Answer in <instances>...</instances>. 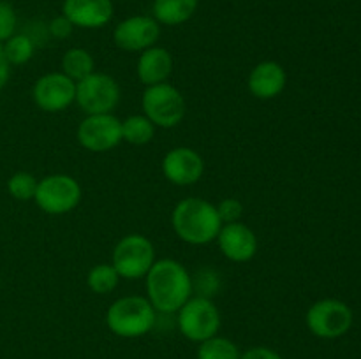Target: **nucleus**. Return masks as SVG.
Here are the masks:
<instances>
[{
  "label": "nucleus",
  "mask_w": 361,
  "mask_h": 359,
  "mask_svg": "<svg viewBox=\"0 0 361 359\" xmlns=\"http://www.w3.org/2000/svg\"><path fill=\"white\" fill-rule=\"evenodd\" d=\"M147 299L155 312L176 313L192 296V277L175 259H159L145 277Z\"/></svg>",
  "instance_id": "f257e3e1"
},
{
  "label": "nucleus",
  "mask_w": 361,
  "mask_h": 359,
  "mask_svg": "<svg viewBox=\"0 0 361 359\" xmlns=\"http://www.w3.org/2000/svg\"><path fill=\"white\" fill-rule=\"evenodd\" d=\"M171 225L183 243L207 245L217 239L222 220L214 203L201 197H185L173 208Z\"/></svg>",
  "instance_id": "f03ea898"
},
{
  "label": "nucleus",
  "mask_w": 361,
  "mask_h": 359,
  "mask_svg": "<svg viewBox=\"0 0 361 359\" xmlns=\"http://www.w3.org/2000/svg\"><path fill=\"white\" fill-rule=\"evenodd\" d=\"M155 308L143 296H123L106 312V326L120 338H140L155 324Z\"/></svg>",
  "instance_id": "7ed1b4c3"
},
{
  "label": "nucleus",
  "mask_w": 361,
  "mask_h": 359,
  "mask_svg": "<svg viewBox=\"0 0 361 359\" xmlns=\"http://www.w3.org/2000/svg\"><path fill=\"white\" fill-rule=\"evenodd\" d=\"M141 108H143V115L155 127H162V129H173L180 125L187 113L182 92L169 84L168 81L147 87L141 97Z\"/></svg>",
  "instance_id": "20e7f679"
},
{
  "label": "nucleus",
  "mask_w": 361,
  "mask_h": 359,
  "mask_svg": "<svg viewBox=\"0 0 361 359\" xmlns=\"http://www.w3.org/2000/svg\"><path fill=\"white\" fill-rule=\"evenodd\" d=\"M178 329L187 340L201 341L215 336L221 329V312L210 298L203 296H190L185 305L178 310Z\"/></svg>",
  "instance_id": "39448f33"
},
{
  "label": "nucleus",
  "mask_w": 361,
  "mask_h": 359,
  "mask_svg": "<svg viewBox=\"0 0 361 359\" xmlns=\"http://www.w3.org/2000/svg\"><path fill=\"white\" fill-rule=\"evenodd\" d=\"M83 190L80 182L69 175H49L39 180L34 201L48 215H66L76 210Z\"/></svg>",
  "instance_id": "423d86ee"
},
{
  "label": "nucleus",
  "mask_w": 361,
  "mask_h": 359,
  "mask_svg": "<svg viewBox=\"0 0 361 359\" xmlns=\"http://www.w3.org/2000/svg\"><path fill=\"white\" fill-rule=\"evenodd\" d=\"M155 246L147 236L127 234L113 248L111 264L120 278L137 280L145 278L155 263Z\"/></svg>",
  "instance_id": "0eeeda50"
},
{
  "label": "nucleus",
  "mask_w": 361,
  "mask_h": 359,
  "mask_svg": "<svg viewBox=\"0 0 361 359\" xmlns=\"http://www.w3.org/2000/svg\"><path fill=\"white\" fill-rule=\"evenodd\" d=\"M122 90L118 81L106 73L94 70L76 83V104L85 115L111 113L118 106Z\"/></svg>",
  "instance_id": "6e6552de"
},
{
  "label": "nucleus",
  "mask_w": 361,
  "mask_h": 359,
  "mask_svg": "<svg viewBox=\"0 0 361 359\" xmlns=\"http://www.w3.org/2000/svg\"><path fill=\"white\" fill-rule=\"evenodd\" d=\"M305 322L314 336L335 340L351 329L353 310L341 299H319L307 310Z\"/></svg>",
  "instance_id": "1a4fd4ad"
},
{
  "label": "nucleus",
  "mask_w": 361,
  "mask_h": 359,
  "mask_svg": "<svg viewBox=\"0 0 361 359\" xmlns=\"http://www.w3.org/2000/svg\"><path fill=\"white\" fill-rule=\"evenodd\" d=\"M76 137L85 150L104 153L122 143V120L113 113L87 115L78 125Z\"/></svg>",
  "instance_id": "9d476101"
},
{
  "label": "nucleus",
  "mask_w": 361,
  "mask_h": 359,
  "mask_svg": "<svg viewBox=\"0 0 361 359\" xmlns=\"http://www.w3.org/2000/svg\"><path fill=\"white\" fill-rule=\"evenodd\" d=\"M34 104L44 113H62L76 101V81L63 73H48L32 87Z\"/></svg>",
  "instance_id": "9b49d317"
},
{
  "label": "nucleus",
  "mask_w": 361,
  "mask_h": 359,
  "mask_svg": "<svg viewBox=\"0 0 361 359\" xmlns=\"http://www.w3.org/2000/svg\"><path fill=\"white\" fill-rule=\"evenodd\" d=\"M161 37V25L154 16L136 14L120 21L113 30V41L116 48L130 53H141L157 44Z\"/></svg>",
  "instance_id": "f8f14e48"
},
{
  "label": "nucleus",
  "mask_w": 361,
  "mask_h": 359,
  "mask_svg": "<svg viewBox=\"0 0 361 359\" xmlns=\"http://www.w3.org/2000/svg\"><path fill=\"white\" fill-rule=\"evenodd\" d=\"M164 178L176 187H190L204 175V160L194 148L176 146L164 155L161 162Z\"/></svg>",
  "instance_id": "ddd939ff"
},
{
  "label": "nucleus",
  "mask_w": 361,
  "mask_h": 359,
  "mask_svg": "<svg viewBox=\"0 0 361 359\" xmlns=\"http://www.w3.org/2000/svg\"><path fill=\"white\" fill-rule=\"evenodd\" d=\"M217 245L222 256L231 263H249L257 253V236L252 229L243 222L222 224L217 234Z\"/></svg>",
  "instance_id": "4468645a"
},
{
  "label": "nucleus",
  "mask_w": 361,
  "mask_h": 359,
  "mask_svg": "<svg viewBox=\"0 0 361 359\" xmlns=\"http://www.w3.org/2000/svg\"><path fill=\"white\" fill-rule=\"evenodd\" d=\"M113 0H63L62 14L78 28H102L111 21Z\"/></svg>",
  "instance_id": "2eb2a0df"
},
{
  "label": "nucleus",
  "mask_w": 361,
  "mask_h": 359,
  "mask_svg": "<svg viewBox=\"0 0 361 359\" xmlns=\"http://www.w3.org/2000/svg\"><path fill=\"white\" fill-rule=\"evenodd\" d=\"M288 83L286 69L275 60L259 62L249 74L247 88L259 101H271L284 92Z\"/></svg>",
  "instance_id": "dca6fc26"
},
{
  "label": "nucleus",
  "mask_w": 361,
  "mask_h": 359,
  "mask_svg": "<svg viewBox=\"0 0 361 359\" xmlns=\"http://www.w3.org/2000/svg\"><path fill=\"white\" fill-rule=\"evenodd\" d=\"M173 73V56L171 53L161 46H152V48L141 51L136 63L137 80L145 87H154V84L166 83Z\"/></svg>",
  "instance_id": "f3484780"
},
{
  "label": "nucleus",
  "mask_w": 361,
  "mask_h": 359,
  "mask_svg": "<svg viewBox=\"0 0 361 359\" xmlns=\"http://www.w3.org/2000/svg\"><path fill=\"white\" fill-rule=\"evenodd\" d=\"M200 0H154L152 16L159 25L178 27L196 14Z\"/></svg>",
  "instance_id": "a211bd4d"
},
{
  "label": "nucleus",
  "mask_w": 361,
  "mask_h": 359,
  "mask_svg": "<svg viewBox=\"0 0 361 359\" xmlns=\"http://www.w3.org/2000/svg\"><path fill=\"white\" fill-rule=\"evenodd\" d=\"M60 73L66 74L73 81H81L95 70V60L92 53L85 48H69L60 60Z\"/></svg>",
  "instance_id": "6ab92c4d"
},
{
  "label": "nucleus",
  "mask_w": 361,
  "mask_h": 359,
  "mask_svg": "<svg viewBox=\"0 0 361 359\" xmlns=\"http://www.w3.org/2000/svg\"><path fill=\"white\" fill-rule=\"evenodd\" d=\"M155 136V125L145 115H130L122 122V141L143 146L148 144Z\"/></svg>",
  "instance_id": "aec40b11"
},
{
  "label": "nucleus",
  "mask_w": 361,
  "mask_h": 359,
  "mask_svg": "<svg viewBox=\"0 0 361 359\" xmlns=\"http://www.w3.org/2000/svg\"><path fill=\"white\" fill-rule=\"evenodd\" d=\"M120 282L118 271L113 267V264H95L94 267H90L87 275V285L92 292L99 296L109 294L111 291H115L116 285Z\"/></svg>",
  "instance_id": "412c9836"
},
{
  "label": "nucleus",
  "mask_w": 361,
  "mask_h": 359,
  "mask_svg": "<svg viewBox=\"0 0 361 359\" xmlns=\"http://www.w3.org/2000/svg\"><path fill=\"white\" fill-rule=\"evenodd\" d=\"M240 355L242 352L235 341L219 334L201 341L197 348V359H240Z\"/></svg>",
  "instance_id": "4be33fe9"
},
{
  "label": "nucleus",
  "mask_w": 361,
  "mask_h": 359,
  "mask_svg": "<svg viewBox=\"0 0 361 359\" xmlns=\"http://www.w3.org/2000/svg\"><path fill=\"white\" fill-rule=\"evenodd\" d=\"M4 55L11 65H23L30 62L35 53V42L30 35L27 34H14L13 37L2 42Z\"/></svg>",
  "instance_id": "5701e85b"
},
{
  "label": "nucleus",
  "mask_w": 361,
  "mask_h": 359,
  "mask_svg": "<svg viewBox=\"0 0 361 359\" xmlns=\"http://www.w3.org/2000/svg\"><path fill=\"white\" fill-rule=\"evenodd\" d=\"M39 180L32 172L18 171L7 180V192L18 201H34Z\"/></svg>",
  "instance_id": "b1692460"
},
{
  "label": "nucleus",
  "mask_w": 361,
  "mask_h": 359,
  "mask_svg": "<svg viewBox=\"0 0 361 359\" xmlns=\"http://www.w3.org/2000/svg\"><path fill=\"white\" fill-rule=\"evenodd\" d=\"M219 273L212 267H204V270L197 271L196 278H192V287L197 289V296H203V298H210L214 294H217L219 285H221V280H219Z\"/></svg>",
  "instance_id": "393cba45"
},
{
  "label": "nucleus",
  "mask_w": 361,
  "mask_h": 359,
  "mask_svg": "<svg viewBox=\"0 0 361 359\" xmlns=\"http://www.w3.org/2000/svg\"><path fill=\"white\" fill-rule=\"evenodd\" d=\"M18 16L14 7L6 0H0V44L16 34Z\"/></svg>",
  "instance_id": "a878e982"
},
{
  "label": "nucleus",
  "mask_w": 361,
  "mask_h": 359,
  "mask_svg": "<svg viewBox=\"0 0 361 359\" xmlns=\"http://www.w3.org/2000/svg\"><path fill=\"white\" fill-rule=\"evenodd\" d=\"M221 217L222 224H231V222H240L243 215V204L236 197H226L221 203L215 204Z\"/></svg>",
  "instance_id": "bb28decb"
},
{
  "label": "nucleus",
  "mask_w": 361,
  "mask_h": 359,
  "mask_svg": "<svg viewBox=\"0 0 361 359\" xmlns=\"http://www.w3.org/2000/svg\"><path fill=\"white\" fill-rule=\"evenodd\" d=\"M73 30H74V25L71 23V21L67 20L63 14H59V16H55L48 23L49 34H51L55 39H60V41H62V39L69 37V35L73 34Z\"/></svg>",
  "instance_id": "cd10ccee"
},
{
  "label": "nucleus",
  "mask_w": 361,
  "mask_h": 359,
  "mask_svg": "<svg viewBox=\"0 0 361 359\" xmlns=\"http://www.w3.org/2000/svg\"><path fill=\"white\" fill-rule=\"evenodd\" d=\"M240 359H282V355L270 347H252L243 352Z\"/></svg>",
  "instance_id": "c85d7f7f"
},
{
  "label": "nucleus",
  "mask_w": 361,
  "mask_h": 359,
  "mask_svg": "<svg viewBox=\"0 0 361 359\" xmlns=\"http://www.w3.org/2000/svg\"><path fill=\"white\" fill-rule=\"evenodd\" d=\"M11 76V63L7 62L6 55H4V48L0 44V90H4V87L7 84Z\"/></svg>",
  "instance_id": "c756f323"
},
{
  "label": "nucleus",
  "mask_w": 361,
  "mask_h": 359,
  "mask_svg": "<svg viewBox=\"0 0 361 359\" xmlns=\"http://www.w3.org/2000/svg\"><path fill=\"white\" fill-rule=\"evenodd\" d=\"M0 284H2V280H0Z\"/></svg>",
  "instance_id": "7c9ffc66"
}]
</instances>
